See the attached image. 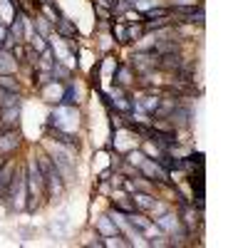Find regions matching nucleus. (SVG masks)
I'll list each match as a JSON object with an SVG mask.
<instances>
[{"label":"nucleus","instance_id":"nucleus-1","mask_svg":"<svg viewBox=\"0 0 248 248\" xmlns=\"http://www.w3.org/2000/svg\"><path fill=\"white\" fill-rule=\"evenodd\" d=\"M35 161H37L40 171H43V176H45V199L60 201L62 196H65V191H67V181L62 179L60 169L52 164V159H50L47 152H40L35 156Z\"/></svg>","mask_w":248,"mask_h":248},{"label":"nucleus","instance_id":"nucleus-2","mask_svg":"<svg viewBox=\"0 0 248 248\" xmlns=\"http://www.w3.org/2000/svg\"><path fill=\"white\" fill-rule=\"evenodd\" d=\"M25 181H28V206L25 211H37L40 203L45 199V176L40 171L35 156H28V164H25Z\"/></svg>","mask_w":248,"mask_h":248},{"label":"nucleus","instance_id":"nucleus-3","mask_svg":"<svg viewBox=\"0 0 248 248\" xmlns=\"http://www.w3.org/2000/svg\"><path fill=\"white\" fill-rule=\"evenodd\" d=\"M5 209L10 214H20L25 211L28 206V181H25V167H17L10 184H8V191H5Z\"/></svg>","mask_w":248,"mask_h":248},{"label":"nucleus","instance_id":"nucleus-4","mask_svg":"<svg viewBox=\"0 0 248 248\" xmlns=\"http://www.w3.org/2000/svg\"><path fill=\"white\" fill-rule=\"evenodd\" d=\"M47 154H50V159H52V164L60 169V174H62V179L67 181V186L75 181V176H77V167H75V156H72V149H67V147H62V144H47Z\"/></svg>","mask_w":248,"mask_h":248},{"label":"nucleus","instance_id":"nucleus-5","mask_svg":"<svg viewBox=\"0 0 248 248\" xmlns=\"http://www.w3.org/2000/svg\"><path fill=\"white\" fill-rule=\"evenodd\" d=\"M50 127H60V129H65V132H72L77 129V124H79V112L75 105H57L47 119Z\"/></svg>","mask_w":248,"mask_h":248},{"label":"nucleus","instance_id":"nucleus-6","mask_svg":"<svg viewBox=\"0 0 248 248\" xmlns=\"http://www.w3.org/2000/svg\"><path fill=\"white\" fill-rule=\"evenodd\" d=\"M156 226L167 233V236H181V238H189L191 233L184 229V223H181V218H179V214H171V211H164L161 216H156Z\"/></svg>","mask_w":248,"mask_h":248},{"label":"nucleus","instance_id":"nucleus-7","mask_svg":"<svg viewBox=\"0 0 248 248\" xmlns=\"http://www.w3.org/2000/svg\"><path fill=\"white\" fill-rule=\"evenodd\" d=\"M23 137L20 132H15V127H3L0 129V156H10L20 149Z\"/></svg>","mask_w":248,"mask_h":248},{"label":"nucleus","instance_id":"nucleus-8","mask_svg":"<svg viewBox=\"0 0 248 248\" xmlns=\"http://www.w3.org/2000/svg\"><path fill=\"white\" fill-rule=\"evenodd\" d=\"M139 174H141L144 179H149L152 184H169V171L161 169L154 159H144V161L139 164Z\"/></svg>","mask_w":248,"mask_h":248},{"label":"nucleus","instance_id":"nucleus-9","mask_svg":"<svg viewBox=\"0 0 248 248\" xmlns=\"http://www.w3.org/2000/svg\"><path fill=\"white\" fill-rule=\"evenodd\" d=\"M45 132H47V137H52V141H57V144H62V147H67V149H79V139L72 134V132H65V129H60V127H45Z\"/></svg>","mask_w":248,"mask_h":248},{"label":"nucleus","instance_id":"nucleus-10","mask_svg":"<svg viewBox=\"0 0 248 248\" xmlns=\"http://www.w3.org/2000/svg\"><path fill=\"white\" fill-rule=\"evenodd\" d=\"M181 65H184V57H181L179 50L167 52V55H159V60H156V67L164 70V72H176Z\"/></svg>","mask_w":248,"mask_h":248},{"label":"nucleus","instance_id":"nucleus-11","mask_svg":"<svg viewBox=\"0 0 248 248\" xmlns=\"http://www.w3.org/2000/svg\"><path fill=\"white\" fill-rule=\"evenodd\" d=\"M132 82H137V75L129 65H117L114 67V85L117 87H129Z\"/></svg>","mask_w":248,"mask_h":248},{"label":"nucleus","instance_id":"nucleus-12","mask_svg":"<svg viewBox=\"0 0 248 248\" xmlns=\"http://www.w3.org/2000/svg\"><path fill=\"white\" fill-rule=\"evenodd\" d=\"M62 90H65V82H57V79L47 82L45 87H40L43 97H45L47 102H55V105H60V102H62Z\"/></svg>","mask_w":248,"mask_h":248},{"label":"nucleus","instance_id":"nucleus-13","mask_svg":"<svg viewBox=\"0 0 248 248\" xmlns=\"http://www.w3.org/2000/svg\"><path fill=\"white\" fill-rule=\"evenodd\" d=\"M94 229L99 231V236H102V238H107V236H117V233H119L117 223H114V218H112L109 214L99 216V218H97V223H94Z\"/></svg>","mask_w":248,"mask_h":248},{"label":"nucleus","instance_id":"nucleus-14","mask_svg":"<svg viewBox=\"0 0 248 248\" xmlns=\"http://www.w3.org/2000/svg\"><path fill=\"white\" fill-rule=\"evenodd\" d=\"M55 32H57L62 40H77V28L70 23L65 15H60V20L55 23Z\"/></svg>","mask_w":248,"mask_h":248},{"label":"nucleus","instance_id":"nucleus-15","mask_svg":"<svg viewBox=\"0 0 248 248\" xmlns=\"http://www.w3.org/2000/svg\"><path fill=\"white\" fill-rule=\"evenodd\" d=\"M15 70H17V60L13 57V52L0 47V75H13Z\"/></svg>","mask_w":248,"mask_h":248},{"label":"nucleus","instance_id":"nucleus-16","mask_svg":"<svg viewBox=\"0 0 248 248\" xmlns=\"http://www.w3.org/2000/svg\"><path fill=\"white\" fill-rule=\"evenodd\" d=\"M20 119V105H13V107H3L0 109V122L3 127H15Z\"/></svg>","mask_w":248,"mask_h":248},{"label":"nucleus","instance_id":"nucleus-17","mask_svg":"<svg viewBox=\"0 0 248 248\" xmlns=\"http://www.w3.org/2000/svg\"><path fill=\"white\" fill-rule=\"evenodd\" d=\"M79 102V92L75 87V82H65V90H62V102L60 105H77Z\"/></svg>","mask_w":248,"mask_h":248},{"label":"nucleus","instance_id":"nucleus-18","mask_svg":"<svg viewBox=\"0 0 248 248\" xmlns=\"http://www.w3.org/2000/svg\"><path fill=\"white\" fill-rule=\"evenodd\" d=\"M0 90H8V92H23V87H20V82L15 75H0Z\"/></svg>","mask_w":248,"mask_h":248},{"label":"nucleus","instance_id":"nucleus-19","mask_svg":"<svg viewBox=\"0 0 248 248\" xmlns=\"http://www.w3.org/2000/svg\"><path fill=\"white\" fill-rule=\"evenodd\" d=\"M28 45L32 47V50H37V52H45L50 45H47V37H43V35H40V32H35L32 30V35L28 37Z\"/></svg>","mask_w":248,"mask_h":248},{"label":"nucleus","instance_id":"nucleus-20","mask_svg":"<svg viewBox=\"0 0 248 248\" xmlns=\"http://www.w3.org/2000/svg\"><path fill=\"white\" fill-rule=\"evenodd\" d=\"M141 15H144V20H164V17H171V8L156 5V8H152V10H147V13H141Z\"/></svg>","mask_w":248,"mask_h":248},{"label":"nucleus","instance_id":"nucleus-21","mask_svg":"<svg viewBox=\"0 0 248 248\" xmlns=\"http://www.w3.org/2000/svg\"><path fill=\"white\" fill-rule=\"evenodd\" d=\"M50 28H52V23L47 17H43V15H35V32H40L43 37H47L50 35ZM55 30V28H52Z\"/></svg>","mask_w":248,"mask_h":248},{"label":"nucleus","instance_id":"nucleus-22","mask_svg":"<svg viewBox=\"0 0 248 248\" xmlns=\"http://www.w3.org/2000/svg\"><path fill=\"white\" fill-rule=\"evenodd\" d=\"M67 226H70L67 216H60L55 223H50V231H52V236H65L67 233Z\"/></svg>","mask_w":248,"mask_h":248},{"label":"nucleus","instance_id":"nucleus-23","mask_svg":"<svg viewBox=\"0 0 248 248\" xmlns=\"http://www.w3.org/2000/svg\"><path fill=\"white\" fill-rule=\"evenodd\" d=\"M127 37H129V43H132V40H134V43H139V40L144 37V25H141V23H129Z\"/></svg>","mask_w":248,"mask_h":248},{"label":"nucleus","instance_id":"nucleus-24","mask_svg":"<svg viewBox=\"0 0 248 248\" xmlns=\"http://www.w3.org/2000/svg\"><path fill=\"white\" fill-rule=\"evenodd\" d=\"M144 159H147V154H144V152H134V149H132V152L127 154V159H124V161H127L129 167H137V169H139V164H141Z\"/></svg>","mask_w":248,"mask_h":248},{"label":"nucleus","instance_id":"nucleus-25","mask_svg":"<svg viewBox=\"0 0 248 248\" xmlns=\"http://www.w3.org/2000/svg\"><path fill=\"white\" fill-rule=\"evenodd\" d=\"M156 5H159V0H137L132 8L139 10V13H147V10H152V8H156Z\"/></svg>","mask_w":248,"mask_h":248},{"label":"nucleus","instance_id":"nucleus-26","mask_svg":"<svg viewBox=\"0 0 248 248\" xmlns=\"http://www.w3.org/2000/svg\"><path fill=\"white\" fill-rule=\"evenodd\" d=\"M114 35H117V40H119L122 45H127V43H129V37H127V28H124V23H122V20H119V23L114 25Z\"/></svg>","mask_w":248,"mask_h":248},{"label":"nucleus","instance_id":"nucleus-27","mask_svg":"<svg viewBox=\"0 0 248 248\" xmlns=\"http://www.w3.org/2000/svg\"><path fill=\"white\" fill-rule=\"evenodd\" d=\"M144 154H149V156H154V159H156V156H159V154H164V152H161V149L156 147V144L149 139L147 144H144Z\"/></svg>","mask_w":248,"mask_h":248},{"label":"nucleus","instance_id":"nucleus-28","mask_svg":"<svg viewBox=\"0 0 248 248\" xmlns=\"http://www.w3.org/2000/svg\"><path fill=\"white\" fill-rule=\"evenodd\" d=\"M199 0H174V5L171 8H186V5H196Z\"/></svg>","mask_w":248,"mask_h":248},{"label":"nucleus","instance_id":"nucleus-29","mask_svg":"<svg viewBox=\"0 0 248 248\" xmlns=\"http://www.w3.org/2000/svg\"><path fill=\"white\" fill-rule=\"evenodd\" d=\"M5 191H8V186H5L3 181H0V203H3V201H5Z\"/></svg>","mask_w":248,"mask_h":248},{"label":"nucleus","instance_id":"nucleus-30","mask_svg":"<svg viewBox=\"0 0 248 248\" xmlns=\"http://www.w3.org/2000/svg\"><path fill=\"white\" fill-rule=\"evenodd\" d=\"M5 159H8V156H0V167H3V164H5Z\"/></svg>","mask_w":248,"mask_h":248},{"label":"nucleus","instance_id":"nucleus-31","mask_svg":"<svg viewBox=\"0 0 248 248\" xmlns=\"http://www.w3.org/2000/svg\"><path fill=\"white\" fill-rule=\"evenodd\" d=\"M127 3H129V5H134V3H137V0H127Z\"/></svg>","mask_w":248,"mask_h":248},{"label":"nucleus","instance_id":"nucleus-32","mask_svg":"<svg viewBox=\"0 0 248 248\" xmlns=\"http://www.w3.org/2000/svg\"><path fill=\"white\" fill-rule=\"evenodd\" d=\"M0 129H3V122H0Z\"/></svg>","mask_w":248,"mask_h":248}]
</instances>
